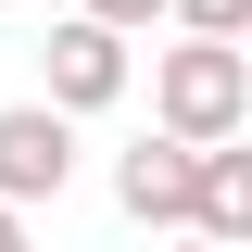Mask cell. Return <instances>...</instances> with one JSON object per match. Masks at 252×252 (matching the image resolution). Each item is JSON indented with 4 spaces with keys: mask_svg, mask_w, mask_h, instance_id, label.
Segmentation results:
<instances>
[{
    "mask_svg": "<svg viewBox=\"0 0 252 252\" xmlns=\"http://www.w3.org/2000/svg\"><path fill=\"white\" fill-rule=\"evenodd\" d=\"M13 240H26V202H0V252H13Z\"/></svg>",
    "mask_w": 252,
    "mask_h": 252,
    "instance_id": "8",
    "label": "cell"
},
{
    "mask_svg": "<svg viewBox=\"0 0 252 252\" xmlns=\"http://www.w3.org/2000/svg\"><path fill=\"white\" fill-rule=\"evenodd\" d=\"M189 227H202V240H252V152L240 139H202V164H189Z\"/></svg>",
    "mask_w": 252,
    "mask_h": 252,
    "instance_id": "5",
    "label": "cell"
},
{
    "mask_svg": "<svg viewBox=\"0 0 252 252\" xmlns=\"http://www.w3.org/2000/svg\"><path fill=\"white\" fill-rule=\"evenodd\" d=\"M63 177H76V114L0 101V202H63Z\"/></svg>",
    "mask_w": 252,
    "mask_h": 252,
    "instance_id": "2",
    "label": "cell"
},
{
    "mask_svg": "<svg viewBox=\"0 0 252 252\" xmlns=\"http://www.w3.org/2000/svg\"><path fill=\"white\" fill-rule=\"evenodd\" d=\"M76 13H101V26H152L164 0H76Z\"/></svg>",
    "mask_w": 252,
    "mask_h": 252,
    "instance_id": "7",
    "label": "cell"
},
{
    "mask_svg": "<svg viewBox=\"0 0 252 252\" xmlns=\"http://www.w3.org/2000/svg\"><path fill=\"white\" fill-rule=\"evenodd\" d=\"M0 13H13V0H0Z\"/></svg>",
    "mask_w": 252,
    "mask_h": 252,
    "instance_id": "9",
    "label": "cell"
},
{
    "mask_svg": "<svg viewBox=\"0 0 252 252\" xmlns=\"http://www.w3.org/2000/svg\"><path fill=\"white\" fill-rule=\"evenodd\" d=\"M38 76H51L38 101H63V114H101V101H126V26H101V13H63V26H51V51H38Z\"/></svg>",
    "mask_w": 252,
    "mask_h": 252,
    "instance_id": "3",
    "label": "cell"
},
{
    "mask_svg": "<svg viewBox=\"0 0 252 252\" xmlns=\"http://www.w3.org/2000/svg\"><path fill=\"white\" fill-rule=\"evenodd\" d=\"M164 13H177V26H202V38H240V26H252V0H164Z\"/></svg>",
    "mask_w": 252,
    "mask_h": 252,
    "instance_id": "6",
    "label": "cell"
},
{
    "mask_svg": "<svg viewBox=\"0 0 252 252\" xmlns=\"http://www.w3.org/2000/svg\"><path fill=\"white\" fill-rule=\"evenodd\" d=\"M152 114L177 126V139H240V126H252V51L189 26V51L152 63Z\"/></svg>",
    "mask_w": 252,
    "mask_h": 252,
    "instance_id": "1",
    "label": "cell"
},
{
    "mask_svg": "<svg viewBox=\"0 0 252 252\" xmlns=\"http://www.w3.org/2000/svg\"><path fill=\"white\" fill-rule=\"evenodd\" d=\"M189 164H202V139L164 126V139H139V152L114 164V202H126L139 227H189Z\"/></svg>",
    "mask_w": 252,
    "mask_h": 252,
    "instance_id": "4",
    "label": "cell"
}]
</instances>
